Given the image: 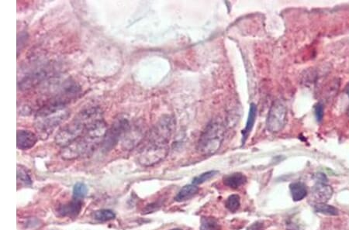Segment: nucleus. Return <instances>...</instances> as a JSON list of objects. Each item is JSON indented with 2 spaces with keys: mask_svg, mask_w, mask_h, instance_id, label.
Instances as JSON below:
<instances>
[{
  "mask_svg": "<svg viewBox=\"0 0 349 230\" xmlns=\"http://www.w3.org/2000/svg\"><path fill=\"white\" fill-rule=\"evenodd\" d=\"M176 127L175 119L164 116L150 131L148 140L140 151L139 161L144 166H151L161 161L166 156L168 143Z\"/></svg>",
  "mask_w": 349,
  "mask_h": 230,
  "instance_id": "nucleus-1",
  "label": "nucleus"
},
{
  "mask_svg": "<svg viewBox=\"0 0 349 230\" xmlns=\"http://www.w3.org/2000/svg\"><path fill=\"white\" fill-rule=\"evenodd\" d=\"M107 129V126L104 120L91 124L80 138L62 148L61 156L63 158L72 160L90 153L99 144H103Z\"/></svg>",
  "mask_w": 349,
  "mask_h": 230,
  "instance_id": "nucleus-2",
  "label": "nucleus"
},
{
  "mask_svg": "<svg viewBox=\"0 0 349 230\" xmlns=\"http://www.w3.org/2000/svg\"><path fill=\"white\" fill-rule=\"evenodd\" d=\"M100 120H103V116L101 109L97 107L83 109L69 124L60 129L55 136L56 144L61 148H65L80 138L91 124Z\"/></svg>",
  "mask_w": 349,
  "mask_h": 230,
  "instance_id": "nucleus-3",
  "label": "nucleus"
},
{
  "mask_svg": "<svg viewBox=\"0 0 349 230\" xmlns=\"http://www.w3.org/2000/svg\"><path fill=\"white\" fill-rule=\"evenodd\" d=\"M225 135V127L220 120H212L207 124L198 141V152L203 156H212L220 150Z\"/></svg>",
  "mask_w": 349,
  "mask_h": 230,
  "instance_id": "nucleus-4",
  "label": "nucleus"
},
{
  "mask_svg": "<svg viewBox=\"0 0 349 230\" xmlns=\"http://www.w3.org/2000/svg\"><path fill=\"white\" fill-rule=\"evenodd\" d=\"M287 122V109L284 102L275 100L268 112L266 121L267 129L271 133H278L284 128Z\"/></svg>",
  "mask_w": 349,
  "mask_h": 230,
  "instance_id": "nucleus-5",
  "label": "nucleus"
},
{
  "mask_svg": "<svg viewBox=\"0 0 349 230\" xmlns=\"http://www.w3.org/2000/svg\"><path fill=\"white\" fill-rule=\"evenodd\" d=\"M130 127L131 125L128 119L123 118V117L116 119L113 125L111 126L110 128L107 129V132L106 133L103 141L104 149L107 151L114 148L115 145L120 140V137L123 135H125Z\"/></svg>",
  "mask_w": 349,
  "mask_h": 230,
  "instance_id": "nucleus-6",
  "label": "nucleus"
},
{
  "mask_svg": "<svg viewBox=\"0 0 349 230\" xmlns=\"http://www.w3.org/2000/svg\"><path fill=\"white\" fill-rule=\"evenodd\" d=\"M68 116H69V112L63 109V110L49 115V116L36 118V129L41 135L48 136Z\"/></svg>",
  "mask_w": 349,
  "mask_h": 230,
  "instance_id": "nucleus-7",
  "label": "nucleus"
},
{
  "mask_svg": "<svg viewBox=\"0 0 349 230\" xmlns=\"http://www.w3.org/2000/svg\"><path fill=\"white\" fill-rule=\"evenodd\" d=\"M49 77V72L46 68H41L39 70L35 71L32 74L28 75L26 77H24L21 82L19 83V89L21 90H27L30 89L36 85H38L41 81L46 79Z\"/></svg>",
  "mask_w": 349,
  "mask_h": 230,
  "instance_id": "nucleus-8",
  "label": "nucleus"
},
{
  "mask_svg": "<svg viewBox=\"0 0 349 230\" xmlns=\"http://www.w3.org/2000/svg\"><path fill=\"white\" fill-rule=\"evenodd\" d=\"M333 192L334 191L331 186L323 183H318L312 188L310 200H312L315 204L326 203L332 197Z\"/></svg>",
  "mask_w": 349,
  "mask_h": 230,
  "instance_id": "nucleus-9",
  "label": "nucleus"
},
{
  "mask_svg": "<svg viewBox=\"0 0 349 230\" xmlns=\"http://www.w3.org/2000/svg\"><path fill=\"white\" fill-rule=\"evenodd\" d=\"M82 208V202L81 199L73 198L71 202L66 204H61L57 208V214L62 217L75 218L81 212Z\"/></svg>",
  "mask_w": 349,
  "mask_h": 230,
  "instance_id": "nucleus-10",
  "label": "nucleus"
},
{
  "mask_svg": "<svg viewBox=\"0 0 349 230\" xmlns=\"http://www.w3.org/2000/svg\"><path fill=\"white\" fill-rule=\"evenodd\" d=\"M37 142V136L35 133L30 130L17 131V146L18 149L26 151L30 149L35 145Z\"/></svg>",
  "mask_w": 349,
  "mask_h": 230,
  "instance_id": "nucleus-11",
  "label": "nucleus"
},
{
  "mask_svg": "<svg viewBox=\"0 0 349 230\" xmlns=\"http://www.w3.org/2000/svg\"><path fill=\"white\" fill-rule=\"evenodd\" d=\"M140 130V128L137 126L130 127L129 129L124 135V141H123V146L125 149H133L140 143V140H142V133H141L142 131Z\"/></svg>",
  "mask_w": 349,
  "mask_h": 230,
  "instance_id": "nucleus-12",
  "label": "nucleus"
},
{
  "mask_svg": "<svg viewBox=\"0 0 349 230\" xmlns=\"http://www.w3.org/2000/svg\"><path fill=\"white\" fill-rule=\"evenodd\" d=\"M224 185L231 189H238L247 183V178L244 174L234 173L227 175L223 179Z\"/></svg>",
  "mask_w": 349,
  "mask_h": 230,
  "instance_id": "nucleus-13",
  "label": "nucleus"
},
{
  "mask_svg": "<svg viewBox=\"0 0 349 230\" xmlns=\"http://www.w3.org/2000/svg\"><path fill=\"white\" fill-rule=\"evenodd\" d=\"M199 190H200L199 187L193 184L184 186L176 195L175 200L178 203H183L189 200L197 195Z\"/></svg>",
  "mask_w": 349,
  "mask_h": 230,
  "instance_id": "nucleus-14",
  "label": "nucleus"
},
{
  "mask_svg": "<svg viewBox=\"0 0 349 230\" xmlns=\"http://www.w3.org/2000/svg\"><path fill=\"white\" fill-rule=\"evenodd\" d=\"M293 200L295 202L303 200L307 195V186L302 182H294L290 185Z\"/></svg>",
  "mask_w": 349,
  "mask_h": 230,
  "instance_id": "nucleus-15",
  "label": "nucleus"
},
{
  "mask_svg": "<svg viewBox=\"0 0 349 230\" xmlns=\"http://www.w3.org/2000/svg\"><path fill=\"white\" fill-rule=\"evenodd\" d=\"M257 116V107L254 103L250 105L249 113H248V120L246 123V127L243 130V142L245 141L248 138V134L251 133V129L255 125V120Z\"/></svg>",
  "mask_w": 349,
  "mask_h": 230,
  "instance_id": "nucleus-16",
  "label": "nucleus"
},
{
  "mask_svg": "<svg viewBox=\"0 0 349 230\" xmlns=\"http://www.w3.org/2000/svg\"><path fill=\"white\" fill-rule=\"evenodd\" d=\"M200 230H222L221 225L216 218L202 217Z\"/></svg>",
  "mask_w": 349,
  "mask_h": 230,
  "instance_id": "nucleus-17",
  "label": "nucleus"
},
{
  "mask_svg": "<svg viewBox=\"0 0 349 230\" xmlns=\"http://www.w3.org/2000/svg\"><path fill=\"white\" fill-rule=\"evenodd\" d=\"M93 217L100 222H107L113 220L116 217V214L109 209H101L96 211L93 214Z\"/></svg>",
  "mask_w": 349,
  "mask_h": 230,
  "instance_id": "nucleus-18",
  "label": "nucleus"
},
{
  "mask_svg": "<svg viewBox=\"0 0 349 230\" xmlns=\"http://www.w3.org/2000/svg\"><path fill=\"white\" fill-rule=\"evenodd\" d=\"M25 185H30L32 184V179L28 173L27 170L23 166L17 165V183Z\"/></svg>",
  "mask_w": 349,
  "mask_h": 230,
  "instance_id": "nucleus-19",
  "label": "nucleus"
},
{
  "mask_svg": "<svg viewBox=\"0 0 349 230\" xmlns=\"http://www.w3.org/2000/svg\"><path fill=\"white\" fill-rule=\"evenodd\" d=\"M225 206L227 209L229 210L230 212H237L241 206L240 196L235 195V194L230 195L229 197L227 198V200H226Z\"/></svg>",
  "mask_w": 349,
  "mask_h": 230,
  "instance_id": "nucleus-20",
  "label": "nucleus"
},
{
  "mask_svg": "<svg viewBox=\"0 0 349 230\" xmlns=\"http://www.w3.org/2000/svg\"><path fill=\"white\" fill-rule=\"evenodd\" d=\"M314 209L319 213L324 214L327 215H338V210L332 205L322 203V204H317L314 205Z\"/></svg>",
  "mask_w": 349,
  "mask_h": 230,
  "instance_id": "nucleus-21",
  "label": "nucleus"
},
{
  "mask_svg": "<svg viewBox=\"0 0 349 230\" xmlns=\"http://www.w3.org/2000/svg\"><path fill=\"white\" fill-rule=\"evenodd\" d=\"M87 192H88V188L85 184L81 182L76 183L73 188V198L81 200L85 198Z\"/></svg>",
  "mask_w": 349,
  "mask_h": 230,
  "instance_id": "nucleus-22",
  "label": "nucleus"
},
{
  "mask_svg": "<svg viewBox=\"0 0 349 230\" xmlns=\"http://www.w3.org/2000/svg\"><path fill=\"white\" fill-rule=\"evenodd\" d=\"M216 174H218L217 171H207L205 173L199 175L197 177L194 178L193 180H192V184H195V185L203 184L207 180H209L210 179L216 176Z\"/></svg>",
  "mask_w": 349,
  "mask_h": 230,
  "instance_id": "nucleus-23",
  "label": "nucleus"
},
{
  "mask_svg": "<svg viewBox=\"0 0 349 230\" xmlns=\"http://www.w3.org/2000/svg\"><path fill=\"white\" fill-rule=\"evenodd\" d=\"M314 112L316 116L317 120L318 122H322L323 117V105L322 103H318L314 107Z\"/></svg>",
  "mask_w": 349,
  "mask_h": 230,
  "instance_id": "nucleus-24",
  "label": "nucleus"
},
{
  "mask_svg": "<svg viewBox=\"0 0 349 230\" xmlns=\"http://www.w3.org/2000/svg\"><path fill=\"white\" fill-rule=\"evenodd\" d=\"M247 230H265L264 224L262 222H256L251 224Z\"/></svg>",
  "mask_w": 349,
  "mask_h": 230,
  "instance_id": "nucleus-25",
  "label": "nucleus"
},
{
  "mask_svg": "<svg viewBox=\"0 0 349 230\" xmlns=\"http://www.w3.org/2000/svg\"><path fill=\"white\" fill-rule=\"evenodd\" d=\"M314 179L318 181V183H323V184H326L327 182V177L323 174H317L315 176H314Z\"/></svg>",
  "mask_w": 349,
  "mask_h": 230,
  "instance_id": "nucleus-26",
  "label": "nucleus"
},
{
  "mask_svg": "<svg viewBox=\"0 0 349 230\" xmlns=\"http://www.w3.org/2000/svg\"><path fill=\"white\" fill-rule=\"evenodd\" d=\"M347 116H348V118H349V109H348Z\"/></svg>",
  "mask_w": 349,
  "mask_h": 230,
  "instance_id": "nucleus-27",
  "label": "nucleus"
},
{
  "mask_svg": "<svg viewBox=\"0 0 349 230\" xmlns=\"http://www.w3.org/2000/svg\"><path fill=\"white\" fill-rule=\"evenodd\" d=\"M182 230L181 229H173V230Z\"/></svg>",
  "mask_w": 349,
  "mask_h": 230,
  "instance_id": "nucleus-28",
  "label": "nucleus"
}]
</instances>
